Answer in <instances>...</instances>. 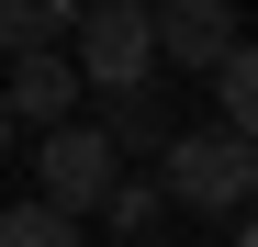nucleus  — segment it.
Listing matches in <instances>:
<instances>
[{
	"instance_id": "ddd939ff",
	"label": "nucleus",
	"mask_w": 258,
	"mask_h": 247,
	"mask_svg": "<svg viewBox=\"0 0 258 247\" xmlns=\"http://www.w3.org/2000/svg\"><path fill=\"white\" fill-rule=\"evenodd\" d=\"M146 247H157V236H146Z\"/></svg>"
},
{
	"instance_id": "f257e3e1",
	"label": "nucleus",
	"mask_w": 258,
	"mask_h": 247,
	"mask_svg": "<svg viewBox=\"0 0 258 247\" xmlns=\"http://www.w3.org/2000/svg\"><path fill=\"white\" fill-rule=\"evenodd\" d=\"M68 68H79V90L90 101H123V90H146L157 79V45H146V0H90L68 34Z\"/></svg>"
},
{
	"instance_id": "7ed1b4c3",
	"label": "nucleus",
	"mask_w": 258,
	"mask_h": 247,
	"mask_svg": "<svg viewBox=\"0 0 258 247\" xmlns=\"http://www.w3.org/2000/svg\"><path fill=\"white\" fill-rule=\"evenodd\" d=\"M34 202H45V214H68V225H90L101 202H112V180H123V157L90 135V124H56V135H34Z\"/></svg>"
},
{
	"instance_id": "39448f33",
	"label": "nucleus",
	"mask_w": 258,
	"mask_h": 247,
	"mask_svg": "<svg viewBox=\"0 0 258 247\" xmlns=\"http://www.w3.org/2000/svg\"><path fill=\"white\" fill-rule=\"evenodd\" d=\"M0 112H12V135H23V124H34V135L79 124V68H68V56H12V79H0Z\"/></svg>"
},
{
	"instance_id": "f8f14e48",
	"label": "nucleus",
	"mask_w": 258,
	"mask_h": 247,
	"mask_svg": "<svg viewBox=\"0 0 258 247\" xmlns=\"http://www.w3.org/2000/svg\"><path fill=\"white\" fill-rule=\"evenodd\" d=\"M0 157H12V112H0Z\"/></svg>"
},
{
	"instance_id": "9d476101",
	"label": "nucleus",
	"mask_w": 258,
	"mask_h": 247,
	"mask_svg": "<svg viewBox=\"0 0 258 247\" xmlns=\"http://www.w3.org/2000/svg\"><path fill=\"white\" fill-rule=\"evenodd\" d=\"M0 247H79V225L45 202H0Z\"/></svg>"
},
{
	"instance_id": "6e6552de",
	"label": "nucleus",
	"mask_w": 258,
	"mask_h": 247,
	"mask_svg": "<svg viewBox=\"0 0 258 247\" xmlns=\"http://www.w3.org/2000/svg\"><path fill=\"white\" fill-rule=\"evenodd\" d=\"M213 135L258 146V45H236L225 68H213Z\"/></svg>"
},
{
	"instance_id": "1a4fd4ad",
	"label": "nucleus",
	"mask_w": 258,
	"mask_h": 247,
	"mask_svg": "<svg viewBox=\"0 0 258 247\" xmlns=\"http://www.w3.org/2000/svg\"><path fill=\"white\" fill-rule=\"evenodd\" d=\"M157 214H168V202H157V180H112V202H101V225H112L123 247H146V236H157Z\"/></svg>"
},
{
	"instance_id": "20e7f679",
	"label": "nucleus",
	"mask_w": 258,
	"mask_h": 247,
	"mask_svg": "<svg viewBox=\"0 0 258 247\" xmlns=\"http://www.w3.org/2000/svg\"><path fill=\"white\" fill-rule=\"evenodd\" d=\"M146 45H157V68H225L236 45H247V23L225 12V0H157V12H146Z\"/></svg>"
},
{
	"instance_id": "0eeeda50",
	"label": "nucleus",
	"mask_w": 258,
	"mask_h": 247,
	"mask_svg": "<svg viewBox=\"0 0 258 247\" xmlns=\"http://www.w3.org/2000/svg\"><path fill=\"white\" fill-rule=\"evenodd\" d=\"M79 12L68 0H0V56H68Z\"/></svg>"
},
{
	"instance_id": "9b49d317",
	"label": "nucleus",
	"mask_w": 258,
	"mask_h": 247,
	"mask_svg": "<svg viewBox=\"0 0 258 247\" xmlns=\"http://www.w3.org/2000/svg\"><path fill=\"white\" fill-rule=\"evenodd\" d=\"M236 247H258V214H236Z\"/></svg>"
},
{
	"instance_id": "423d86ee",
	"label": "nucleus",
	"mask_w": 258,
	"mask_h": 247,
	"mask_svg": "<svg viewBox=\"0 0 258 247\" xmlns=\"http://www.w3.org/2000/svg\"><path fill=\"white\" fill-rule=\"evenodd\" d=\"M90 135L112 146V157H168V135H180V124H168V101H157V79L146 90H123V101H101V124Z\"/></svg>"
},
{
	"instance_id": "f03ea898",
	"label": "nucleus",
	"mask_w": 258,
	"mask_h": 247,
	"mask_svg": "<svg viewBox=\"0 0 258 247\" xmlns=\"http://www.w3.org/2000/svg\"><path fill=\"white\" fill-rule=\"evenodd\" d=\"M247 191H258V146H236V135H168V157H157V202H180V214H247Z\"/></svg>"
}]
</instances>
